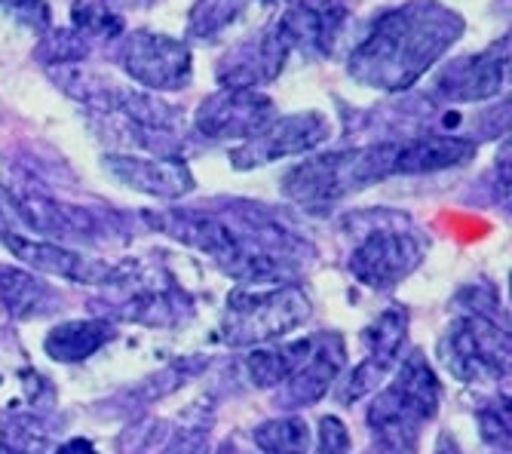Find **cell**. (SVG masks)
<instances>
[{
	"instance_id": "44dd1931",
	"label": "cell",
	"mask_w": 512,
	"mask_h": 454,
	"mask_svg": "<svg viewBox=\"0 0 512 454\" xmlns=\"http://www.w3.org/2000/svg\"><path fill=\"white\" fill-rule=\"evenodd\" d=\"M258 0H194L188 16V40L197 43H218L230 25H237L246 10Z\"/></svg>"
},
{
	"instance_id": "8992f818",
	"label": "cell",
	"mask_w": 512,
	"mask_h": 454,
	"mask_svg": "<svg viewBox=\"0 0 512 454\" xmlns=\"http://www.w3.org/2000/svg\"><path fill=\"white\" fill-rule=\"evenodd\" d=\"M427 255V240L402 215H378L353 246L347 270L371 292H387L408 280Z\"/></svg>"
},
{
	"instance_id": "836d02e7",
	"label": "cell",
	"mask_w": 512,
	"mask_h": 454,
	"mask_svg": "<svg viewBox=\"0 0 512 454\" xmlns=\"http://www.w3.org/2000/svg\"><path fill=\"white\" fill-rule=\"evenodd\" d=\"M0 454H13V451H10V448H7L4 442H0Z\"/></svg>"
},
{
	"instance_id": "30bf717a",
	"label": "cell",
	"mask_w": 512,
	"mask_h": 454,
	"mask_svg": "<svg viewBox=\"0 0 512 454\" xmlns=\"http://www.w3.org/2000/svg\"><path fill=\"white\" fill-rule=\"evenodd\" d=\"M329 139H332V123L319 111H301L286 117L276 114L261 132H255L252 139L230 151V166L249 172L286 157H304Z\"/></svg>"
},
{
	"instance_id": "ba28073f",
	"label": "cell",
	"mask_w": 512,
	"mask_h": 454,
	"mask_svg": "<svg viewBox=\"0 0 512 454\" xmlns=\"http://www.w3.org/2000/svg\"><path fill=\"white\" fill-rule=\"evenodd\" d=\"M108 56L120 71L145 86V93H178L194 80V56L191 47L178 37L160 31H123L108 43Z\"/></svg>"
},
{
	"instance_id": "d6986e66",
	"label": "cell",
	"mask_w": 512,
	"mask_h": 454,
	"mask_svg": "<svg viewBox=\"0 0 512 454\" xmlns=\"http://www.w3.org/2000/svg\"><path fill=\"white\" fill-rule=\"evenodd\" d=\"M313 350V338L301 341H286V344H273V347H255L246 356V375L258 390H270L286 384Z\"/></svg>"
},
{
	"instance_id": "484cf974",
	"label": "cell",
	"mask_w": 512,
	"mask_h": 454,
	"mask_svg": "<svg viewBox=\"0 0 512 454\" xmlns=\"http://www.w3.org/2000/svg\"><path fill=\"white\" fill-rule=\"evenodd\" d=\"M43 390H46V381L40 378L37 369L25 366V362H0V405H4L7 412L37 405Z\"/></svg>"
},
{
	"instance_id": "6da1fadb",
	"label": "cell",
	"mask_w": 512,
	"mask_h": 454,
	"mask_svg": "<svg viewBox=\"0 0 512 454\" xmlns=\"http://www.w3.org/2000/svg\"><path fill=\"white\" fill-rule=\"evenodd\" d=\"M145 221L154 231L203 252L243 286L292 283L289 277L298 270L304 252H310V246L283 221L249 203H234L227 209L191 206L145 212Z\"/></svg>"
},
{
	"instance_id": "52a82bcc",
	"label": "cell",
	"mask_w": 512,
	"mask_h": 454,
	"mask_svg": "<svg viewBox=\"0 0 512 454\" xmlns=\"http://www.w3.org/2000/svg\"><path fill=\"white\" fill-rule=\"evenodd\" d=\"M439 359L460 384H500L509 375V332L485 310H467L439 338Z\"/></svg>"
},
{
	"instance_id": "2e32d148",
	"label": "cell",
	"mask_w": 512,
	"mask_h": 454,
	"mask_svg": "<svg viewBox=\"0 0 512 454\" xmlns=\"http://www.w3.org/2000/svg\"><path fill=\"white\" fill-rule=\"evenodd\" d=\"M347 359V347L341 335H313V350L304 359V366L283 384V405L286 408H304L319 402L329 387L338 381Z\"/></svg>"
},
{
	"instance_id": "f1b7e54d",
	"label": "cell",
	"mask_w": 512,
	"mask_h": 454,
	"mask_svg": "<svg viewBox=\"0 0 512 454\" xmlns=\"http://www.w3.org/2000/svg\"><path fill=\"white\" fill-rule=\"evenodd\" d=\"M350 451V433L341 418L329 415L319 421V454H347Z\"/></svg>"
},
{
	"instance_id": "d4e9b609",
	"label": "cell",
	"mask_w": 512,
	"mask_h": 454,
	"mask_svg": "<svg viewBox=\"0 0 512 454\" xmlns=\"http://www.w3.org/2000/svg\"><path fill=\"white\" fill-rule=\"evenodd\" d=\"M71 28L77 34H83L89 43H96V40H117L126 25H123V16L114 13L105 0H74L71 4Z\"/></svg>"
},
{
	"instance_id": "4316f807",
	"label": "cell",
	"mask_w": 512,
	"mask_h": 454,
	"mask_svg": "<svg viewBox=\"0 0 512 454\" xmlns=\"http://www.w3.org/2000/svg\"><path fill=\"white\" fill-rule=\"evenodd\" d=\"M0 10L16 19L22 28L34 31L37 37L53 28V10L46 0H0Z\"/></svg>"
},
{
	"instance_id": "ffe728a7",
	"label": "cell",
	"mask_w": 512,
	"mask_h": 454,
	"mask_svg": "<svg viewBox=\"0 0 512 454\" xmlns=\"http://www.w3.org/2000/svg\"><path fill=\"white\" fill-rule=\"evenodd\" d=\"M0 304L7 307L13 320H31V316L50 310L53 289L37 280L31 270L0 264Z\"/></svg>"
},
{
	"instance_id": "8fae6325",
	"label": "cell",
	"mask_w": 512,
	"mask_h": 454,
	"mask_svg": "<svg viewBox=\"0 0 512 454\" xmlns=\"http://www.w3.org/2000/svg\"><path fill=\"white\" fill-rule=\"evenodd\" d=\"M509 77V37L494 40L488 50L460 56L439 68L430 86V99L445 105H473L500 96Z\"/></svg>"
},
{
	"instance_id": "7402d4cb",
	"label": "cell",
	"mask_w": 512,
	"mask_h": 454,
	"mask_svg": "<svg viewBox=\"0 0 512 454\" xmlns=\"http://www.w3.org/2000/svg\"><path fill=\"white\" fill-rule=\"evenodd\" d=\"M408 335V310L405 307H387L375 323L362 329V347L368 359H378L384 366L396 369L402 344Z\"/></svg>"
},
{
	"instance_id": "277c9868",
	"label": "cell",
	"mask_w": 512,
	"mask_h": 454,
	"mask_svg": "<svg viewBox=\"0 0 512 454\" xmlns=\"http://www.w3.org/2000/svg\"><path fill=\"white\" fill-rule=\"evenodd\" d=\"M399 142H375L362 148H344L316 154L298 163L283 178V197L304 209H329L350 194H359L393 175Z\"/></svg>"
},
{
	"instance_id": "1f68e13d",
	"label": "cell",
	"mask_w": 512,
	"mask_h": 454,
	"mask_svg": "<svg viewBox=\"0 0 512 454\" xmlns=\"http://www.w3.org/2000/svg\"><path fill=\"white\" fill-rule=\"evenodd\" d=\"M433 454H460V445H457V439L451 433H442L436 448H433Z\"/></svg>"
},
{
	"instance_id": "ac0fdd59",
	"label": "cell",
	"mask_w": 512,
	"mask_h": 454,
	"mask_svg": "<svg viewBox=\"0 0 512 454\" xmlns=\"http://www.w3.org/2000/svg\"><path fill=\"white\" fill-rule=\"evenodd\" d=\"M114 323L102 320V316H92V320H71L56 326L50 335L43 338V350L50 359L74 366L89 356H96L105 344L114 341Z\"/></svg>"
},
{
	"instance_id": "e0dca14e",
	"label": "cell",
	"mask_w": 512,
	"mask_h": 454,
	"mask_svg": "<svg viewBox=\"0 0 512 454\" xmlns=\"http://www.w3.org/2000/svg\"><path fill=\"white\" fill-rule=\"evenodd\" d=\"M479 154V142L467 135H448V132H430L417 139L399 142L393 175H430L454 166H467Z\"/></svg>"
},
{
	"instance_id": "5b68a950",
	"label": "cell",
	"mask_w": 512,
	"mask_h": 454,
	"mask_svg": "<svg viewBox=\"0 0 512 454\" xmlns=\"http://www.w3.org/2000/svg\"><path fill=\"white\" fill-rule=\"evenodd\" d=\"M313 313L310 295L298 283L237 286L227 295L218 338L227 347H258L301 329Z\"/></svg>"
},
{
	"instance_id": "4fadbf2b",
	"label": "cell",
	"mask_w": 512,
	"mask_h": 454,
	"mask_svg": "<svg viewBox=\"0 0 512 454\" xmlns=\"http://www.w3.org/2000/svg\"><path fill=\"white\" fill-rule=\"evenodd\" d=\"M7 200L13 203L16 215L31 227L34 234L53 237V243L65 246L68 240H83V243L102 240L105 221L92 209L56 200L50 194H43L37 188H25V185L7 188Z\"/></svg>"
},
{
	"instance_id": "5bb4252c",
	"label": "cell",
	"mask_w": 512,
	"mask_h": 454,
	"mask_svg": "<svg viewBox=\"0 0 512 454\" xmlns=\"http://www.w3.org/2000/svg\"><path fill=\"white\" fill-rule=\"evenodd\" d=\"M0 243H4L19 261H25L31 270L46 274V277H59V280L80 283V286H111L120 277V264L77 252V249L53 243V240L19 237L10 231L7 237H0Z\"/></svg>"
},
{
	"instance_id": "f546056e",
	"label": "cell",
	"mask_w": 512,
	"mask_h": 454,
	"mask_svg": "<svg viewBox=\"0 0 512 454\" xmlns=\"http://www.w3.org/2000/svg\"><path fill=\"white\" fill-rule=\"evenodd\" d=\"M56 454H99V451H96V445H92L89 439L74 436V439H68L65 445H59V451H56Z\"/></svg>"
},
{
	"instance_id": "4dcf8cb0",
	"label": "cell",
	"mask_w": 512,
	"mask_h": 454,
	"mask_svg": "<svg viewBox=\"0 0 512 454\" xmlns=\"http://www.w3.org/2000/svg\"><path fill=\"white\" fill-rule=\"evenodd\" d=\"M105 4H108L114 13H129V10H142V7L154 4V0H105Z\"/></svg>"
},
{
	"instance_id": "7c38bea8",
	"label": "cell",
	"mask_w": 512,
	"mask_h": 454,
	"mask_svg": "<svg viewBox=\"0 0 512 454\" xmlns=\"http://www.w3.org/2000/svg\"><path fill=\"white\" fill-rule=\"evenodd\" d=\"M276 117V105L261 89H215L194 114V129L206 142H246Z\"/></svg>"
},
{
	"instance_id": "83f0119b",
	"label": "cell",
	"mask_w": 512,
	"mask_h": 454,
	"mask_svg": "<svg viewBox=\"0 0 512 454\" xmlns=\"http://www.w3.org/2000/svg\"><path fill=\"white\" fill-rule=\"evenodd\" d=\"M479 427H482V436L488 445H509V412H506V402L497 408H482L479 412Z\"/></svg>"
},
{
	"instance_id": "9a60e30c",
	"label": "cell",
	"mask_w": 512,
	"mask_h": 454,
	"mask_svg": "<svg viewBox=\"0 0 512 454\" xmlns=\"http://www.w3.org/2000/svg\"><path fill=\"white\" fill-rule=\"evenodd\" d=\"M105 169L129 191L157 200H181L194 191V172L181 157H142V154H108Z\"/></svg>"
},
{
	"instance_id": "d6a6232c",
	"label": "cell",
	"mask_w": 512,
	"mask_h": 454,
	"mask_svg": "<svg viewBox=\"0 0 512 454\" xmlns=\"http://www.w3.org/2000/svg\"><path fill=\"white\" fill-rule=\"evenodd\" d=\"M10 234V224H7V212L4 206H0V237H7Z\"/></svg>"
},
{
	"instance_id": "9c48e42d",
	"label": "cell",
	"mask_w": 512,
	"mask_h": 454,
	"mask_svg": "<svg viewBox=\"0 0 512 454\" xmlns=\"http://www.w3.org/2000/svg\"><path fill=\"white\" fill-rule=\"evenodd\" d=\"M292 53H295L292 37L283 19L276 16L267 25H261L255 34L237 40L218 59L215 80L221 83V89H261L286 71Z\"/></svg>"
},
{
	"instance_id": "3957f363",
	"label": "cell",
	"mask_w": 512,
	"mask_h": 454,
	"mask_svg": "<svg viewBox=\"0 0 512 454\" xmlns=\"http://www.w3.org/2000/svg\"><path fill=\"white\" fill-rule=\"evenodd\" d=\"M442 387L421 350H411L393 384L375 393L368 408V430L387 454H414L424 427L439 412Z\"/></svg>"
},
{
	"instance_id": "7a4b0ae2",
	"label": "cell",
	"mask_w": 512,
	"mask_h": 454,
	"mask_svg": "<svg viewBox=\"0 0 512 454\" xmlns=\"http://www.w3.org/2000/svg\"><path fill=\"white\" fill-rule=\"evenodd\" d=\"M467 22L439 0H408L384 10L350 50L347 74L378 93H408L427 71L448 56Z\"/></svg>"
},
{
	"instance_id": "cb8c5ba5",
	"label": "cell",
	"mask_w": 512,
	"mask_h": 454,
	"mask_svg": "<svg viewBox=\"0 0 512 454\" xmlns=\"http://www.w3.org/2000/svg\"><path fill=\"white\" fill-rule=\"evenodd\" d=\"M92 53V43L77 34L74 28H50L43 31L37 47H34V59L50 71V68H65V65H83Z\"/></svg>"
},
{
	"instance_id": "603a6c76",
	"label": "cell",
	"mask_w": 512,
	"mask_h": 454,
	"mask_svg": "<svg viewBox=\"0 0 512 454\" xmlns=\"http://www.w3.org/2000/svg\"><path fill=\"white\" fill-rule=\"evenodd\" d=\"M255 448L261 454H307L310 451V427L298 415L273 418L255 427Z\"/></svg>"
}]
</instances>
